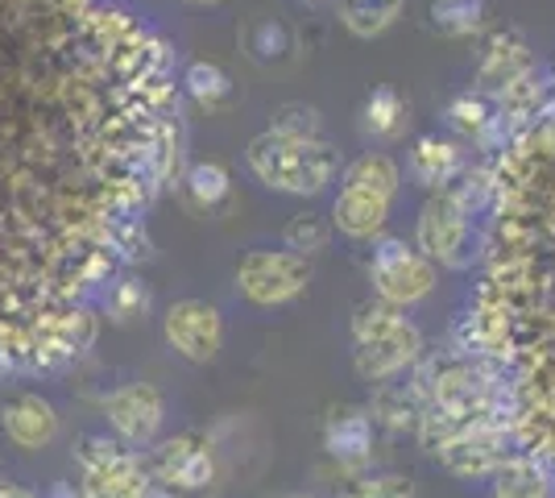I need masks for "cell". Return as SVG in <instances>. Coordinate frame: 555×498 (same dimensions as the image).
Masks as SVG:
<instances>
[{"instance_id":"cell-15","label":"cell","mask_w":555,"mask_h":498,"mask_svg":"<svg viewBox=\"0 0 555 498\" xmlns=\"http://www.w3.org/2000/svg\"><path fill=\"white\" fill-rule=\"evenodd\" d=\"M456 166H461V150L436 133H423L411 150V175L423 188H443L456 175Z\"/></svg>"},{"instance_id":"cell-4","label":"cell","mask_w":555,"mask_h":498,"mask_svg":"<svg viewBox=\"0 0 555 498\" xmlns=\"http://www.w3.org/2000/svg\"><path fill=\"white\" fill-rule=\"evenodd\" d=\"M79 490L83 498H145L154 477L145 470V452L120 445L113 432H88L75 445Z\"/></svg>"},{"instance_id":"cell-19","label":"cell","mask_w":555,"mask_h":498,"mask_svg":"<svg viewBox=\"0 0 555 498\" xmlns=\"http://www.w3.org/2000/svg\"><path fill=\"white\" fill-rule=\"evenodd\" d=\"M183 188H186V200H191L195 208L211 213V208H220V204L229 200L232 179L220 163H195V166H186Z\"/></svg>"},{"instance_id":"cell-31","label":"cell","mask_w":555,"mask_h":498,"mask_svg":"<svg viewBox=\"0 0 555 498\" xmlns=\"http://www.w3.org/2000/svg\"><path fill=\"white\" fill-rule=\"evenodd\" d=\"M4 498H42V495H29L22 486H4Z\"/></svg>"},{"instance_id":"cell-13","label":"cell","mask_w":555,"mask_h":498,"mask_svg":"<svg viewBox=\"0 0 555 498\" xmlns=\"http://www.w3.org/2000/svg\"><path fill=\"white\" fill-rule=\"evenodd\" d=\"M531 72V50H527V38L518 29H502L489 38L486 54H481V88H509L518 84L522 75Z\"/></svg>"},{"instance_id":"cell-23","label":"cell","mask_w":555,"mask_h":498,"mask_svg":"<svg viewBox=\"0 0 555 498\" xmlns=\"http://www.w3.org/2000/svg\"><path fill=\"white\" fill-rule=\"evenodd\" d=\"M493 498H552V490H547V482L531 461H506L498 470Z\"/></svg>"},{"instance_id":"cell-20","label":"cell","mask_w":555,"mask_h":498,"mask_svg":"<svg viewBox=\"0 0 555 498\" xmlns=\"http://www.w3.org/2000/svg\"><path fill=\"white\" fill-rule=\"evenodd\" d=\"M486 22V0H431V29L443 38H468Z\"/></svg>"},{"instance_id":"cell-24","label":"cell","mask_w":555,"mask_h":498,"mask_svg":"<svg viewBox=\"0 0 555 498\" xmlns=\"http://www.w3.org/2000/svg\"><path fill=\"white\" fill-rule=\"evenodd\" d=\"M270 133L291 138V142H315V138H324V120L311 104H282L270 120Z\"/></svg>"},{"instance_id":"cell-28","label":"cell","mask_w":555,"mask_h":498,"mask_svg":"<svg viewBox=\"0 0 555 498\" xmlns=\"http://www.w3.org/2000/svg\"><path fill=\"white\" fill-rule=\"evenodd\" d=\"M286 50V29L274 22H261L254 34V54L261 59V63H270V59H278Z\"/></svg>"},{"instance_id":"cell-25","label":"cell","mask_w":555,"mask_h":498,"mask_svg":"<svg viewBox=\"0 0 555 498\" xmlns=\"http://www.w3.org/2000/svg\"><path fill=\"white\" fill-rule=\"evenodd\" d=\"M340 498H415V482L406 474H361L352 477Z\"/></svg>"},{"instance_id":"cell-27","label":"cell","mask_w":555,"mask_h":498,"mask_svg":"<svg viewBox=\"0 0 555 498\" xmlns=\"http://www.w3.org/2000/svg\"><path fill=\"white\" fill-rule=\"evenodd\" d=\"M486 120H489V113H486V104L481 100H473V95H461L452 108H448V125L452 129H461V133H481L486 129Z\"/></svg>"},{"instance_id":"cell-29","label":"cell","mask_w":555,"mask_h":498,"mask_svg":"<svg viewBox=\"0 0 555 498\" xmlns=\"http://www.w3.org/2000/svg\"><path fill=\"white\" fill-rule=\"evenodd\" d=\"M42 498H83V490H79V482H54Z\"/></svg>"},{"instance_id":"cell-26","label":"cell","mask_w":555,"mask_h":498,"mask_svg":"<svg viewBox=\"0 0 555 498\" xmlns=\"http://www.w3.org/2000/svg\"><path fill=\"white\" fill-rule=\"evenodd\" d=\"M327 225L320 220V216H295L291 225H286V233H282V241H286V250H295V254H302V258H311V254H320V250H327Z\"/></svg>"},{"instance_id":"cell-9","label":"cell","mask_w":555,"mask_h":498,"mask_svg":"<svg viewBox=\"0 0 555 498\" xmlns=\"http://www.w3.org/2000/svg\"><path fill=\"white\" fill-rule=\"evenodd\" d=\"M415 250L427 261H440L448 270H461L473 261V229H468V213L452 195H431L418 213Z\"/></svg>"},{"instance_id":"cell-7","label":"cell","mask_w":555,"mask_h":498,"mask_svg":"<svg viewBox=\"0 0 555 498\" xmlns=\"http://www.w3.org/2000/svg\"><path fill=\"white\" fill-rule=\"evenodd\" d=\"M104 420L113 427V436L129 449H154L166 424V395L154 382H120L104 399Z\"/></svg>"},{"instance_id":"cell-17","label":"cell","mask_w":555,"mask_h":498,"mask_svg":"<svg viewBox=\"0 0 555 498\" xmlns=\"http://www.w3.org/2000/svg\"><path fill=\"white\" fill-rule=\"evenodd\" d=\"M406 0H340V22L357 38H377L402 17Z\"/></svg>"},{"instance_id":"cell-5","label":"cell","mask_w":555,"mask_h":498,"mask_svg":"<svg viewBox=\"0 0 555 498\" xmlns=\"http://www.w3.org/2000/svg\"><path fill=\"white\" fill-rule=\"evenodd\" d=\"M311 283V261L295 250H249L236 261V286L254 308H282Z\"/></svg>"},{"instance_id":"cell-34","label":"cell","mask_w":555,"mask_h":498,"mask_svg":"<svg viewBox=\"0 0 555 498\" xmlns=\"http://www.w3.org/2000/svg\"><path fill=\"white\" fill-rule=\"evenodd\" d=\"M0 498H4V486H0Z\"/></svg>"},{"instance_id":"cell-10","label":"cell","mask_w":555,"mask_h":498,"mask_svg":"<svg viewBox=\"0 0 555 498\" xmlns=\"http://www.w3.org/2000/svg\"><path fill=\"white\" fill-rule=\"evenodd\" d=\"M163 336L179 357L208 366L224 345V320L208 299H175L163 316Z\"/></svg>"},{"instance_id":"cell-11","label":"cell","mask_w":555,"mask_h":498,"mask_svg":"<svg viewBox=\"0 0 555 498\" xmlns=\"http://www.w3.org/2000/svg\"><path fill=\"white\" fill-rule=\"evenodd\" d=\"M0 427L4 436L25 452L50 449L59 440V411L50 399L34 395V391H17L0 404Z\"/></svg>"},{"instance_id":"cell-33","label":"cell","mask_w":555,"mask_h":498,"mask_svg":"<svg viewBox=\"0 0 555 498\" xmlns=\"http://www.w3.org/2000/svg\"><path fill=\"white\" fill-rule=\"evenodd\" d=\"M307 4H320V0H307Z\"/></svg>"},{"instance_id":"cell-12","label":"cell","mask_w":555,"mask_h":498,"mask_svg":"<svg viewBox=\"0 0 555 498\" xmlns=\"http://www.w3.org/2000/svg\"><path fill=\"white\" fill-rule=\"evenodd\" d=\"M324 445L336 461L361 465L373 452V420L361 407H336L324 424Z\"/></svg>"},{"instance_id":"cell-22","label":"cell","mask_w":555,"mask_h":498,"mask_svg":"<svg viewBox=\"0 0 555 498\" xmlns=\"http://www.w3.org/2000/svg\"><path fill=\"white\" fill-rule=\"evenodd\" d=\"M183 92L191 95L195 104H204V108H216L220 100H229L232 79L224 75V67H216V63H186Z\"/></svg>"},{"instance_id":"cell-8","label":"cell","mask_w":555,"mask_h":498,"mask_svg":"<svg viewBox=\"0 0 555 498\" xmlns=\"http://www.w3.org/2000/svg\"><path fill=\"white\" fill-rule=\"evenodd\" d=\"M145 470L158 486L175 495L208 490L216 482V449L204 432H179V436L158 440L154 449H145Z\"/></svg>"},{"instance_id":"cell-21","label":"cell","mask_w":555,"mask_h":498,"mask_svg":"<svg viewBox=\"0 0 555 498\" xmlns=\"http://www.w3.org/2000/svg\"><path fill=\"white\" fill-rule=\"evenodd\" d=\"M150 304H154V295H150V286L141 283L138 274H120V279H113L108 291H104V308H108V316L120 320V324L145 316Z\"/></svg>"},{"instance_id":"cell-18","label":"cell","mask_w":555,"mask_h":498,"mask_svg":"<svg viewBox=\"0 0 555 498\" xmlns=\"http://www.w3.org/2000/svg\"><path fill=\"white\" fill-rule=\"evenodd\" d=\"M406 129V100L393 88H373L361 108V133L365 138H398Z\"/></svg>"},{"instance_id":"cell-16","label":"cell","mask_w":555,"mask_h":498,"mask_svg":"<svg viewBox=\"0 0 555 498\" xmlns=\"http://www.w3.org/2000/svg\"><path fill=\"white\" fill-rule=\"evenodd\" d=\"M398 183H402V170H398V163H393L390 154H382V150L361 154V158L348 163V170H345L348 191H370V195H382V200H393Z\"/></svg>"},{"instance_id":"cell-14","label":"cell","mask_w":555,"mask_h":498,"mask_svg":"<svg viewBox=\"0 0 555 498\" xmlns=\"http://www.w3.org/2000/svg\"><path fill=\"white\" fill-rule=\"evenodd\" d=\"M390 220V200L382 195H370V191H348L340 188L336 204H332V225L345 233V238H373L382 233Z\"/></svg>"},{"instance_id":"cell-6","label":"cell","mask_w":555,"mask_h":498,"mask_svg":"<svg viewBox=\"0 0 555 498\" xmlns=\"http://www.w3.org/2000/svg\"><path fill=\"white\" fill-rule=\"evenodd\" d=\"M370 283L382 304L402 311L436 291V261H427L415 245H406L402 238H382L373 245Z\"/></svg>"},{"instance_id":"cell-2","label":"cell","mask_w":555,"mask_h":498,"mask_svg":"<svg viewBox=\"0 0 555 498\" xmlns=\"http://www.w3.org/2000/svg\"><path fill=\"white\" fill-rule=\"evenodd\" d=\"M245 158L266 188L286 191V195H320L340 170V150L327 138L291 142V138H278L270 129L249 142Z\"/></svg>"},{"instance_id":"cell-30","label":"cell","mask_w":555,"mask_h":498,"mask_svg":"<svg viewBox=\"0 0 555 498\" xmlns=\"http://www.w3.org/2000/svg\"><path fill=\"white\" fill-rule=\"evenodd\" d=\"M145 498H183V495H175V490H166V486H158V482H154V486L145 490Z\"/></svg>"},{"instance_id":"cell-1","label":"cell","mask_w":555,"mask_h":498,"mask_svg":"<svg viewBox=\"0 0 555 498\" xmlns=\"http://www.w3.org/2000/svg\"><path fill=\"white\" fill-rule=\"evenodd\" d=\"M166 50L116 0H0V374L150 258L141 213L183 154Z\"/></svg>"},{"instance_id":"cell-3","label":"cell","mask_w":555,"mask_h":498,"mask_svg":"<svg viewBox=\"0 0 555 498\" xmlns=\"http://www.w3.org/2000/svg\"><path fill=\"white\" fill-rule=\"evenodd\" d=\"M352 366L365 382H386L402 374L423 349L418 329L398 308L370 299L352 311Z\"/></svg>"},{"instance_id":"cell-32","label":"cell","mask_w":555,"mask_h":498,"mask_svg":"<svg viewBox=\"0 0 555 498\" xmlns=\"http://www.w3.org/2000/svg\"><path fill=\"white\" fill-rule=\"evenodd\" d=\"M191 4H220V0H191Z\"/></svg>"}]
</instances>
